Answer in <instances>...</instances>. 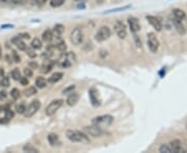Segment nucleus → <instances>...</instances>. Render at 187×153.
Segmentation results:
<instances>
[{
  "instance_id": "nucleus-1",
  "label": "nucleus",
  "mask_w": 187,
  "mask_h": 153,
  "mask_svg": "<svg viewBox=\"0 0 187 153\" xmlns=\"http://www.w3.org/2000/svg\"><path fill=\"white\" fill-rule=\"evenodd\" d=\"M66 136L71 142L81 143V144H88L89 143L88 136L84 132H81L79 131H71L70 129V131H67Z\"/></svg>"
},
{
  "instance_id": "nucleus-33",
  "label": "nucleus",
  "mask_w": 187,
  "mask_h": 153,
  "mask_svg": "<svg viewBox=\"0 0 187 153\" xmlns=\"http://www.w3.org/2000/svg\"><path fill=\"white\" fill-rule=\"evenodd\" d=\"M9 85H11V81H9V79L6 76H4L2 78V81H1V86L2 87H5V88H8Z\"/></svg>"
},
{
  "instance_id": "nucleus-47",
  "label": "nucleus",
  "mask_w": 187,
  "mask_h": 153,
  "mask_svg": "<svg viewBox=\"0 0 187 153\" xmlns=\"http://www.w3.org/2000/svg\"><path fill=\"white\" fill-rule=\"evenodd\" d=\"M98 1H100V2H101V1H103V0H98Z\"/></svg>"
},
{
  "instance_id": "nucleus-38",
  "label": "nucleus",
  "mask_w": 187,
  "mask_h": 153,
  "mask_svg": "<svg viewBox=\"0 0 187 153\" xmlns=\"http://www.w3.org/2000/svg\"><path fill=\"white\" fill-rule=\"evenodd\" d=\"M26 53H27V55L29 57H31V58H35L37 57V54L34 53V51H32V50H30V49H26Z\"/></svg>"
},
{
  "instance_id": "nucleus-39",
  "label": "nucleus",
  "mask_w": 187,
  "mask_h": 153,
  "mask_svg": "<svg viewBox=\"0 0 187 153\" xmlns=\"http://www.w3.org/2000/svg\"><path fill=\"white\" fill-rule=\"evenodd\" d=\"M8 97V92L5 90H1L0 91V100H4Z\"/></svg>"
},
{
  "instance_id": "nucleus-7",
  "label": "nucleus",
  "mask_w": 187,
  "mask_h": 153,
  "mask_svg": "<svg viewBox=\"0 0 187 153\" xmlns=\"http://www.w3.org/2000/svg\"><path fill=\"white\" fill-rule=\"evenodd\" d=\"M148 45H149L150 51L153 52V53H156L158 48H159V41L156 37V35L152 32L148 34Z\"/></svg>"
},
{
  "instance_id": "nucleus-26",
  "label": "nucleus",
  "mask_w": 187,
  "mask_h": 153,
  "mask_svg": "<svg viewBox=\"0 0 187 153\" xmlns=\"http://www.w3.org/2000/svg\"><path fill=\"white\" fill-rule=\"evenodd\" d=\"M23 151L24 152H33V153H38V150L35 147H33L32 145H30V144H26L23 147Z\"/></svg>"
},
{
  "instance_id": "nucleus-30",
  "label": "nucleus",
  "mask_w": 187,
  "mask_h": 153,
  "mask_svg": "<svg viewBox=\"0 0 187 153\" xmlns=\"http://www.w3.org/2000/svg\"><path fill=\"white\" fill-rule=\"evenodd\" d=\"M55 47L57 48V50L60 51V52H64V51L67 50V45H66V43H64L63 41H58V43L56 44Z\"/></svg>"
},
{
  "instance_id": "nucleus-25",
  "label": "nucleus",
  "mask_w": 187,
  "mask_h": 153,
  "mask_svg": "<svg viewBox=\"0 0 187 153\" xmlns=\"http://www.w3.org/2000/svg\"><path fill=\"white\" fill-rule=\"evenodd\" d=\"M12 78L14 79L15 81H19L20 80V78L22 77L21 76V73H20V70H19V68H15V69H13L12 70Z\"/></svg>"
},
{
  "instance_id": "nucleus-41",
  "label": "nucleus",
  "mask_w": 187,
  "mask_h": 153,
  "mask_svg": "<svg viewBox=\"0 0 187 153\" xmlns=\"http://www.w3.org/2000/svg\"><path fill=\"white\" fill-rule=\"evenodd\" d=\"M29 66H30L31 69H35V68H38V63L35 62V61H30Z\"/></svg>"
},
{
  "instance_id": "nucleus-24",
  "label": "nucleus",
  "mask_w": 187,
  "mask_h": 153,
  "mask_svg": "<svg viewBox=\"0 0 187 153\" xmlns=\"http://www.w3.org/2000/svg\"><path fill=\"white\" fill-rule=\"evenodd\" d=\"M24 94L25 96H31V95H34V94H37V88L31 86V87H28L26 90L24 91Z\"/></svg>"
},
{
  "instance_id": "nucleus-46",
  "label": "nucleus",
  "mask_w": 187,
  "mask_h": 153,
  "mask_svg": "<svg viewBox=\"0 0 187 153\" xmlns=\"http://www.w3.org/2000/svg\"><path fill=\"white\" fill-rule=\"evenodd\" d=\"M0 87H1V81H0Z\"/></svg>"
},
{
  "instance_id": "nucleus-43",
  "label": "nucleus",
  "mask_w": 187,
  "mask_h": 153,
  "mask_svg": "<svg viewBox=\"0 0 187 153\" xmlns=\"http://www.w3.org/2000/svg\"><path fill=\"white\" fill-rule=\"evenodd\" d=\"M19 36H20L22 40H23V38L27 40V38H29V34L28 33H21V34H19Z\"/></svg>"
},
{
  "instance_id": "nucleus-18",
  "label": "nucleus",
  "mask_w": 187,
  "mask_h": 153,
  "mask_svg": "<svg viewBox=\"0 0 187 153\" xmlns=\"http://www.w3.org/2000/svg\"><path fill=\"white\" fill-rule=\"evenodd\" d=\"M53 65H54V62L51 60H47L46 62H45L43 65H42V71H43L44 74H48L50 73L51 69L53 68Z\"/></svg>"
},
{
  "instance_id": "nucleus-27",
  "label": "nucleus",
  "mask_w": 187,
  "mask_h": 153,
  "mask_svg": "<svg viewBox=\"0 0 187 153\" xmlns=\"http://www.w3.org/2000/svg\"><path fill=\"white\" fill-rule=\"evenodd\" d=\"M16 111H17L19 114H24L25 111H26V105H25L24 103H18L17 107H16Z\"/></svg>"
},
{
  "instance_id": "nucleus-32",
  "label": "nucleus",
  "mask_w": 187,
  "mask_h": 153,
  "mask_svg": "<svg viewBox=\"0 0 187 153\" xmlns=\"http://www.w3.org/2000/svg\"><path fill=\"white\" fill-rule=\"evenodd\" d=\"M14 116H15V113H14V111H12L11 109H5V118L6 119H8V120H11L14 118Z\"/></svg>"
},
{
  "instance_id": "nucleus-16",
  "label": "nucleus",
  "mask_w": 187,
  "mask_h": 153,
  "mask_svg": "<svg viewBox=\"0 0 187 153\" xmlns=\"http://www.w3.org/2000/svg\"><path fill=\"white\" fill-rule=\"evenodd\" d=\"M47 139L51 146H58L60 144V140L56 133H49L47 136Z\"/></svg>"
},
{
  "instance_id": "nucleus-31",
  "label": "nucleus",
  "mask_w": 187,
  "mask_h": 153,
  "mask_svg": "<svg viewBox=\"0 0 187 153\" xmlns=\"http://www.w3.org/2000/svg\"><path fill=\"white\" fill-rule=\"evenodd\" d=\"M64 0H50V4L53 7H58V6H62L63 4Z\"/></svg>"
},
{
  "instance_id": "nucleus-5",
  "label": "nucleus",
  "mask_w": 187,
  "mask_h": 153,
  "mask_svg": "<svg viewBox=\"0 0 187 153\" xmlns=\"http://www.w3.org/2000/svg\"><path fill=\"white\" fill-rule=\"evenodd\" d=\"M71 41L73 43V45H80L83 41V32H82V29L77 27L75 28L74 30L71 32Z\"/></svg>"
},
{
  "instance_id": "nucleus-6",
  "label": "nucleus",
  "mask_w": 187,
  "mask_h": 153,
  "mask_svg": "<svg viewBox=\"0 0 187 153\" xmlns=\"http://www.w3.org/2000/svg\"><path fill=\"white\" fill-rule=\"evenodd\" d=\"M40 108H41V102L38 99H34L33 102H31L29 106L26 107V111H25V113H24L25 117H27V118L32 117L38 110H40Z\"/></svg>"
},
{
  "instance_id": "nucleus-37",
  "label": "nucleus",
  "mask_w": 187,
  "mask_h": 153,
  "mask_svg": "<svg viewBox=\"0 0 187 153\" xmlns=\"http://www.w3.org/2000/svg\"><path fill=\"white\" fill-rule=\"evenodd\" d=\"M74 89H75V86H74V85H71L70 87L66 88V89H64V90L63 91V94H70L71 92H73Z\"/></svg>"
},
{
  "instance_id": "nucleus-17",
  "label": "nucleus",
  "mask_w": 187,
  "mask_h": 153,
  "mask_svg": "<svg viewBox=\"0 0 187 153\" xmlns=\"http://www.w3.org/2000/svg\"><path fill=\"white\" fill-rule=\"evenodd\" d=\"M53 32L49 30V29H47V30H45L43 32V34H42V40L44 41H46V43H50L51 41L53 40Z\"/></svg>"
},
{
  "instance_id": "nucleus-20",
  "label": "nucleus",
  "mask_w": 187,
  "mask_h": 153,
  "mask_svg": "<svg viewBox=\"0 0 187 153\" xmlns=\"http://www.w3.org/2000/svg\"><path fill=\"white\" fill-rule=\"evenodd\" d=\"M173 14H174V18L178 19V20H181V21L183 19H185V17H186L185 12L180 8H175L173 11Z\"/></svg>"
},
{
  "instance_id": "nucleus-40",
  "label": "nucleus",
  "mask_w": 187,
  "mask_h": 153,
  "mask_svg": "<svg viewBox=\"0 0 187 153\" xmlns=\"http://www.w3.org/2000/svg\"><path fill=\"white\" fill-rule=\"evenodd\" d=\"M20 83L22 84V85L23 86H26V85H28V78L27 77H24V78H20Z\"/></svg>"
},
{
  "instance_id": "nucleus-2",
  "label": "nucleus",
  "mask_w": 187,
  "mask_h": 153,
  "mask_svg": "<svg viewBox=\"0 0 187 153\" xmlns=\"http://www.w3.org/2000/svg\"><path fill=\"white\" fill-rule=\"evenodd\" d=\"M112 122H114V117L111 115H100L92 120L93 124L99 126V127H107L112 124Z\"/></svg>"
},
{
  "instance_id": "nucleus-10",
  "label": "nucleus",
  "mask_w": 187,
  "mask_h": 153,
  "mask_svg": "<svg viewBox=\"0 0 187 153\" xmlns=\"http://www.w3.org/2000/svg\"><path fill=\"white\" fill-rule=\"evenodd\" d=\"M128 24H129V27H130V30L133 32V33H136L137 31L140 30L139 22H138V20L136 18L129 17L128 18Z\"/></svg>"
},
{
  "instance_id": "nucleus-14",
  "label": "nucleus",
  "mask_w": 187,
  "mask_h": 153,
  "mask_svg": "<svg viewBox=\"0 0 187 153\" xmlns=\"http://www.w3.org/2000/svg\"><path fill=\"white\" fill-rule=\"evenodd\" d=\"M88 94H89V98H91L93 106L98 107L100 105V100L98 99V92H97V90L93 88V89L88 91Z\"/></svg>"
},
{
  "instance_id": "nucleus-48",
  "label": "nucleus",
  "mask_w": 187,
  "mask_h": 153,
  "mask_svg": "<svg viewBox=\"0 0 187 153\" xmlns=\"http://www.w3.org/2000/svg\"><path fill=\"white\" fill-rule=\"evenodd\" d=\"M81 1H86V0H81Z\"/></svg>"
},
{
  "instance_id": "nucleus-45",
  "label": "nucleus",
  "mask_w": 187,
  "mask_h": 153,
  "mask_svg": "<svg viewBox=\"0 0 187 153\" xmlns=\"http://www.w3.org/2000/svg\"><path fill=\"white\" fill-rule=\"evenodd\" d=\"M1 111H2V107L0 106V112H1Z\"/></svg>"
},
{
  "instance_id": "nucleus-8",
  "label": "nucleus",
  "mask_w": 187,
  "mask_h": 153,
  "mask_svg": "<svg viewBox=\"0 0 187 153\" xmlns=\"http://www.w3.org/2000/svg\"><path fill=\"white\" fill-rule=\"evenodd\" d=\"M84 132L88 136H95V138H97V136H101L103 133H104V131H102V127H99V126L94 125V124L91 126H85Z\"/></svg>"
},
{
  "instance_id": "nucleus-34",
  "label": "nucleus",
  "mask_w": 187,
  "mask_h": 153,
  "mask_svg": "<svg viewBox=\"0 0 187 153\" xmlns=\"http://www.w3.org/2000/svg\"><path fill=\"white\" fill-rule=\"evenodd\" d=\"M16 45H17V48L19 49L20 51H25L26 50V45H25V43L23 41H19L17 44H16Z\"/></svg>"
},
{
  "instance_id": "nucleus-28",
  "label": "nucleus",
  "mask_w": 187,
  "mask_h": 153,
  "mask_svg": "<svg viewBox=\"0 0 187 153\" xmlns=\"http://www.w3.org/2000/svg\"><path fill=\"white\" fill-rule=\"evenodd\" d=\"M11 95H12L13 98L16 100V99L20 98L21 92H20V90H19L18 88H14V89H12V91H11Z\"/></svg>"
},
{
  "instance_id": "nucleus-29",
  "label": "nucleus",
  "mask_w": 187,
  "mask_h": 153,
  "mask_svg": "<svg viewBox=\"0 0 187 153\" xmlns=\"http://www.w3.org/2000/svg\"><path fill=\"white\" fill-rule=\"evenodd\" d=\"M159 152H161V153H164V152H165V153H170V152H173V151H172V148H170L169 145L163 144V145L160 146Z\"/></svg>"
},
{
  "instance_id": "nucleus-21",
  "label": "nucleus",
  "mask_w": 187,
  "mask_h": 153,
  "mask_svg": "<svg viewBox=\"0 0 187 153\" xmlns=\"http://www.w3.org/2000/svg\"><path fill=\"white\" fill-rule=\"evenodd\" d=\"M35 86L38 88H40V89H43L47 86V81L45 78L43 77H38L37 80H35Z\"/></svg>"
},
{
  "instance_id": "nucleus-4",
  "label": "nucleus",
  "mask_w": 187,
  "mask_h": 153,
  "mask_svg": "<svg viewBox=\"0 0 187 153\" xmlns=\"http://www.w3.org/2000/svg\"><path fill=\"white\" fill-rule=\"evenodd\" d=\"M110 34H111L110 28H109L108 26H102V27H100L99 30L97 31L95 38L97 41H100V43H101V41L108 40V38L110 37Z\"/></svg>"
},
{
  "instance_id": "nucleus-44",
  "label": "nucleus",
  "mask_w": 187,
  "mask_h": 153,
  "mask_svg": "<svg viewBox=\"0 0 187 153\" xmlns=\"http://www.w3.org/2000/svg\"><path fill=\"white\" fill-rule=\"evenodd\" d=\"M1 56H2V49L0 47V58H1Z\"/></svg>"
},
{
  "instance_id": "nucleus-13",
  "label": "nucleus",
  "mask_w": 187,
  "mask_h": 153,
  "mask_svg": "<svg viewBox=\"0 0 187 153\" xmlns=\"http://www.w3.org/2000/svg\"><path fill=\"white\" fill-rule=\"evenodd\" d=\"M79 100V94L77 92H71L67 98V103L71 107L75 106Z\"/></svg>"
},
{
  "instance_id": "nucleus-3",
  "label": "nucleus",
  "mask_w": 187,
  "mask_h": 153,
  "mask_svg": "<svg viewBox=\"0 0 187 153\" xmlns=\"http://www.w3.org/2000/svg\"><path fill=\"white\" fill-rule=\"evenodd\" d=\"M63 99H54L52 100L49 105L47 106V108H46V115L47 116H53L54 114H55L57 111H58L60 109V107L63 106Z\"/></svg>"
},
{
  "instance_id": "nucleus-19",
  "label": "nucleus",
  "mask_w": 187,
  "mask_h": 153,
  "mask_svg": "<svg viewBox=\"0 0 187 153\" xmlns=\"http://www.w3.org/2000/svg\"><path fill=\"white\" fill-rule=\"evenodd\" d=\"M63 77V73H55V74H53L52 76L49 78V79H48V83L55 84L56 82H58V81L62 80Z\"/></svg>"
},
{
  "instance_id": "nucleus-23",
  "label": "nucleus",
  "mask_w": 187,
  "mask_h": 153,
  "mask_svg": "<svg viewBox=\"0 0 187 153\" xmlns=\"http://www.w3.org/2000/svg\"><path fill=\"white\" fill-rule=\"evenodd\" d=\"M30 45L32 49H34V50H40L42 48V41H40V38H33Z\"/></svg>"
},
{
  "instance_id": "nucleus-22",
  "label": "nucleus",
  "mask_w": 187,
  "mask_h": 153,
  "mask_svg": "<svg viewBox=\"0 0 187 153\" xmlns=\"http://www.w3.org/2000/svg\"><path fill=\"white\" fill-rule=\"evenodd\" d=\"M64 31V26L63 24H56L53 28V33L56 35V36H60Z\"/></svg>"
},
{
  "instance_id": "nucleus-9",
  "label": "nucleus",
  "mask_w": 187,
  "mask_h": 153,
  "mask_svg": "<svg viewBox=\"0 0 187 153\" xmlns=\"http://www.w3.org/2000/svg\"><path fill=\"white\" fill-rule=\"evenodd\" d=\"M114 31L120 38H125L127 36V29H126L125 24L122 21H117L114 24Z\"/></svg>"
},
{
  "instance_id": "nucleus-35",
  "label": "nucleus",
  "mask_w": 187,
  "mask_h": 153,
  "mask_svg": "<svg viewBox=\"0 0 187 153\" xmlns=\"http://www.w3.org/2000/svg\"><path fill=\"white\" fill-rule=\"evenodd\" d=\"M24 74H25V77L31 78L32 76H33V71H32V69H31L30 67H26L24 69Z\"/></svg>"
},
{
  "instance_id": "nucleus-12",
  "label": "nucleus",
  "mask_w": 187,
  "mask_h": 153,
  "mask_svg": "<svg viewBox=\"0 0 187 153\" xmlns=\"http://www.w3.org/2000/svg\"><path fill=\"white\" fill-rule=\"evenodd\" d=\"M147 20L149 21V23L153 26L154 29H156L157 31H160L161 28H162V25H161V22L158 20L156 17H153V16H147Z\"/></svg>"
},
{
  "instance_id": "nucleus-11",
  "label": "nucleus",
  "mask_w": 187,
  "mask_h": 153,
  "mask_svg": "<svg viewBox=\"0 0 187 153\" xmlns=\"http://www.w3.org/2000/svg\"><path fill=\"white\" fill-rule=\"evenodd\" d=\"M169 146L172 148V151L175 153H181V152H185L184 148L182 147V143L179 141V140H174L169 143Z\"/></svg>"
},
{
  "instance_id": "nucleus-36",
  "label": "nucleus",
  "mask_w": 187,
  "mask_h": 153,
  "mask_svg": "<svg viewBox=\"0 0 187 153\" xmlns=\"http://www.w3.org/2000/svg\"><path fill=\"white\" fill-rule=\"evenodd\" d=\"M12 56H13V61H15V62H17L19 63L21 61L20 59V56L18 55V53L16 51H13V53H12Z\"/></svg>"
},
{
  "instance_id": "nucleus-42",
  "label": "nucleus",
  "mask_w": 187,
  "mask_h": 153,
  "mask_svg": "<svg viewBox=\"0 0 187 153\" xmlns=\"http://www.w3.org/2000/svg\"><path fill=\"white\" fill-rule=\"evenodd\" d=\"M33 1L37 3L38 5H41L42 6V5H44L45 3L47 2V0H33Z\"/></svg>"
},
{
  "instance_id": "nucleus-15",
  "label": "nucleus",
  "mask_w": 187,
  "mask_h": 153,
  "mask_svg": "<svg viewBox=\"0 0 187 153\" xmlns=\"http://www.w3.org/2000/svg\"><path fill=\"white\" fill-rule=\"evenodd\" d=\"M173 24L174 26H175V28H176V30L179 32L180 34H185V27H184V25L182 24V22L181 20H178V19H176V18H174V20H173Z\"/></svg>"
}]
</instances>
